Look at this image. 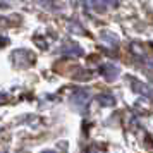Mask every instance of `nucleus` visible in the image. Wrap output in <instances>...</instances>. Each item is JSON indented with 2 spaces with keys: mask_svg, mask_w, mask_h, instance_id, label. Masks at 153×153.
Returning a JSON list of instances; mask_svg holds the SVG:
<instances>
[{
  "mask_svg": "<svg viewBox=\"0 0 153 153\" xmlns=\"http://www.w3.org/2000/svg\"><path fill=\"white\" fill-rule=\"evenodd\" d=\"M100 74L107 79H114V77L119 76V67L117 65H114V64H103V65H100Z\"/></svg>",
  "mask_w": 153,
  "mask_h": 153,
  "instance_id": "obj_2",
  "label": "nucleus"
},
{
  "mask_svg": "<svg viewBox=\"0 0 153 153\" xmlns=\"http://www.w3.org/2000/svg\"><path fill=\"white\" fill-rule=\"evenodd\" d=\"M98 103L103 105V107H110V105L115 103V98L112 97V95H100L98 97Z\"/></svg>",
  "mask_w": 153,
  "mask_h": 153,
  "instance_id": "obj_5",
  "label": "nucleus"
},
{
  "mask_svg": "<svg viewBox=\"0 0 153 153\" xmlns=\"http://www.w3.org/2000/svg\"><path fill=\"white\" fill-rule=\"evenodd\" d=\"M71 102H72L74 107H77L79 110H83L84 107L88 105V102H90V95H88V91H84V90H76L72 93Z\"/></svg>",
  "mask_w": 153,
  "mask_h": 153,
  "instance_id": "obj_1",
  "label": "nucleus"
},
{
  "mask_svg": "<svg viewBox=\"0 0 153 153\" xmlns=\"http://www.w3.org/2000/svg\"><path fill=\"white\" fill-rule=\"evenodd\" d=\"M43 153H55V152H50V150H47V152H43Z\"/></svg>",
  "mask_w": 153,
  "mask_h": 153,
  "instance_id": "obj_7",
  "label": "nucleus"
},
{
  "mask_svg": "<svg viewBox=\"0 0 153 153\" xmlns=\"http://www.w3.org/2000/svg\"><path fill=\"white\" fill-rule=\"evenodd\" d=\"M62 53L64 55H77V57H81L83 55V50L79 48L77 45H67V47H64L62 48Z\"/></svg>",
  "mask_w": 153,
  "mask_h": 153,
  "instance_id": "obj_4",
  "label": "nucleus"
},
{
  "mask_svg": "<svg viewBox=\"0 0 153 153\" xmlns=\"http://www.w3.org/2000/svg\"><path fill=\"white\" fill-rule=\"evenodd\" d=\"M91 9H95V10H105V9L112 7V5H115L117 2L115 0H84Z\"/></svg>",
  "mask_w": 153,
  "mask_h": 153,
  "instance_id": "obj_3",
  "label": "nucleus"
},
{
  "mask_svg": "<svg viewBox=\"0 0 153 153\" xmlns=\"http://www.w3.org/2000/svg\"><path fill=\"white\" fill-rule=\"evenodd\" d=\"M132 88L138 91V93H145L146 98H150V95H152V93H150V88H145L143 84H132Z\"/></svg>",
  "mask_w": 153,
  "mask_h": 153,
  "instance_id": "obj_6",
  "label": "nucleus"
},
{
  "mask_svg": "<svg viewBox=\"0 0 153 153\" xmlns=\"http://www.w3.org/2000/svg\"><path fill=\"white\" fill-rule=\"evenodd\" d=\"M2 153H5V152H2Z\"/></svg>",
  "mask_w": 153,
  "mask_h": 153,
  "instance_id": "obj_8",
  "label": "nucleus"
}]
</instances>
